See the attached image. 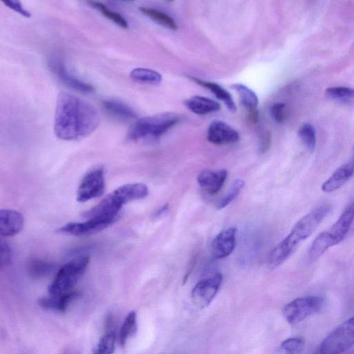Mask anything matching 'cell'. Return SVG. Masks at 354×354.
<instances>
[{
	"mask_svg": "<svg viewBox=\"0 0 354 354\" xmlns=\"http://www.w3.org/2000/svg\"><path fill=\"white\" fill-rule=\"evenodd\" d=\"M240 98L241 103L248 111V118L252 122L258 120V97L250 88L242 84H234L232 86Z\"/></svg>",
	"mask_w": 354,
	"mask_h": 354,
	"instance_id": "obj_19",
	"label": "cell"
},
{
	"mask_svg": "<svg viewBox=\"0 0 354 354\" xmlns=\"http://www.w3.org/2000/svg\"><path fill=\"white\" fill-rule=\"evenodd\" d=\"M138 322L136 311H131L125 317L119 333V342L124 346L129 339L133 337L137 331Z\"/></svg>",
	"mask_w": 354,
	"mask_h": 354,
	"instance_id": "obj_25",
	"label": "cell"
},
{
	"mask_svg": "<svg viewBox=\"0 0 354 354\" xmlns=\"http://www.w3.org/2000/svg\"><path fill=\"white\" fill-rule=\"evenodd\" d=\"M354 345V315L330 332L314 354H342Z\"/></svg>",
	"mask_w": 354,
	"mask_h": 354,
	"instance_id": "obj_7",
	"label": "cell"
},
{
	"mask_svg": "<svg viewBox=\"0 0 354 354\" xmlns=\"http://www.w3.org/2000/svg\"><path fill=\"white\" fill-rule=\"evenodd\" d=\"M3 3L10 9L15 10L25 17H30V13L24 9L21 3L18 1H3Z\"/></svg>",
	"mask_w": 354,
	"mask_h": 354,
	"instance_id": "obj_34",
	"label": "cell"
},
{
	"mask_svg": "<svg viewBox=\"0 0 354 354\" xmlns=\"http://www.w3.org/2000/svg\"><path fill=\"white\" fill-rule=\"evenodd\" d=\"M223 281V275H214L198 281L193 288L191 297L193 303L200 308L207 307L216 295Z\"/></svg>",
	"mask_w": 354,
	"mask_h": 354,
	"instance_id": "obj_10",
	"label": "cell"
},
{
	"mask_svg": "<svg viewBox=\"0 0 354 354\" xmlns=\"http://www.w3.org/2000/svg\"><path fill=\"white\" fill-rule=\"evenodd\" d=\"M115 332L109 329L100 339L93 354H112L115 351Z\"/></svg>",
	"mask_w": 354,
	"mask_h": 354,
	"instance_id": "obj_27",
	"label": "cell"
},
{
	"mask_svg": "<svg viewBox=\"0 0 354 354\" xmlns=\"http://www.w3.org/2000/svg\"><path fill=\"white\" fill-rule=\"evenodd\" d=\"M354 221V200L344 209L335 223L320 233L312 242L307 252V260L312 263L330 248L341 243L346 236Z\"/></svg>",
	"mask_w": 354,
	"mask_h": 354,
	"instance_id": "obj_4",
	"label": "cell"
},
{
	"mask_svg": "<svg viewBox=\"0 0 354 354\" xmlns=\"http://www.w3.org/2000/svg\"><path fill=\"white\" fill-rule=\"evenodd\" d=\"M353 162H354V145H353V157L351 159Z\"/></svg>",
	"mask_w": 354,
	"mask_h": 354,
	"instance_id": "obj_38",
	"label": "cell"
},
{
	"mask_svg": "<svg viewBox=\"0 0 354 354\" xmlns=\"http://www.w3.org/2000/svg\"><path fill=\"white\" fill-rule=\"evenodd\" d=\"M271 143V133L267 131L263 136L260 145L261 153H265L270 147Z\"/></svg>",
	"mask_w": 354,
	"mask_h": 354,
	"instance_id": "obj_35",
	"label": "cell"
},
{
	"mask_svg": "<svg viewBox=\"0 0 354 354\" xmlns=\"http://www.w3.org/2000/svg\"><path fill=\"white\" fill-rule=\"evenodd\" d=\"M326 96L341 103H349L354 100V88L346 86H333L326 90Z\"/></svg>",
	"mask_w": 354,
	"mask_h": 354,
	"instance_id": "obj_26",
	"label": "cell"
},
{
	"mask_svg": "<svg viewBox=\"0 0 354 354\" xmlns=\"http://www.w3.org/2000/svg\"><path fill=\"white\" fill-rule=\"evenodd\" d=\"M207 139L217 145L235 143L239 140V133L224 122L213 121L209 126Z\"/></svg>",
	"mask_w": 354,
	"mask_h": 354,
	"instance_id": "obj_13",
	"label": "cell"
},
{
	"mask_svg": "<svg viewBox=\"0 0 354 354\" xmlns=\"http://www.w3.org/2000/svg\"><path fill=\"white\" fill-rule=\"evenodd\" d=\"M115 221L107 218L92 217L84 222L68 223L60 227L58 231L74 236L90 235L106 228Z\"/></svg>",
	"mask_w": 354,
	"mask_h": 354,
	"instance_id": "obj_11",
	"label": "cell"
},
{
	"mask_svg": "<svg viewBox=\"0 0 354 354\" xmlns=\"http://www.w3.org/2000/svg\"><path fill=\"white\" fill-rule=\"evenodd\" d=\"M354 175V162L350 160L348 162L339 167L324 181L322 185V190L326 193L333 192L344 185Z\"/></svg>",
	"mask_w": 354,
	"mask_h": 354,
	"instance_id": "obj_15",
	"label": "cell"
},
{
	"mask_svg": "<svg viewBox=\"0 0 354 354\" xmlns=\"http://www.w3.org/2000/svg\"><path fill=\"white\" fill-rule=\"evenodd\" d=\"M48 67L52 73L64 84L82 93H90L94 91V87L71 75L59 59H51L48 61Z\"/></svg>",
	"mask_w": 354,
	"mask_h": 354,
	"instance_id": "obj_12",
	"label": "cell"
},
{
	"mask_svg": "<svg viewBox=\"0 0 354 354\" xmlns=\"http://www.w3.org/2000/svg\"><path fill=\"white\" fill-rule=\"evenodd\" d=\"M189 77L197 84L208 89L216 98L223 102L230 111L235 112L236 111V107L232 95L221 86L216 83L201 80L195 77Z\"/></svg>",
	"mask_w": 354,
	"mask_h": 354,
	"instance_id": "obj_22",
	"label": "cell"
},
{
	"mask_svg": "<svg viewBox=\"0 0 354 354\" xmlns=\"http://www.w3.org/2000/svg\"><path fill=\"white\" fill-rule=\"evenodd\" d=\"M244 185L245 182L242 179H235L227 192L216 203V208L221 209L231 203L243 189Z\"/></svg>",
	"mask_w": 354,
	"mask_h": 354,
	"instance_id": "obj_30",
	"label": "cell"
},
{
	"mask_svg": "<svg viewBox=\"0 0 354 354\" xmlns=\"http://www.w3.org/2000/svg\"><path fill=\"white\" fill-rule=\"evenodd\" d=\"M88 3L120 27L122 28H128L129 24L127 21L120 14L110 10L104 4L98 1H88Z\"/></svg>",
	"mask_w": 354,
	"mask_h": 354,
	"instance_id": "obj_28",
	"label": "cell"
},
{
	"mask_svg": "<svg viewBox=\"0 0 354 354\" xmlns=\"http://www.w3.org/2000/svg\"><path fill=\"white\" fill-rule=\"evenodd\" d=\"M270 115L277 123H283L287 117L286 104L283 102H276L270 106Z\"/></svg>",
	"mask_w": 354,
	"mask_h": 354,
	"instance_id": "obj_32",
	"label": "cell"
},
{
	"mask_svg": "<svg viewBox=\"0 0 354 354\" xmlns=\"http://www.w3.org/2000/svg\"><path fill=\"white\" fill-rule=\"evenodd\" d=\"M140 11L160 25L172 30L178 28L175 20L169 15L153 8L140 7Z\"/></svg>",
	"mask_w": 354,
	"mask_h": 354,
	"instance_id": "obj_24",
	"label": "cell"
},
{
	"mask_svg": "<svg viewBox=\"0 0 354 354\" xmlns=\"http://www.w3.org/2000/svg\"><path fill=\"white\" fill-rule=\"evenodd\" d=\"M105 189L104 171L102 167L88 171L81 180L77 189V201L84 203L102 196Z\"/></svg>",
	"mask_w": 354,
	"mask_h": 354,
	"instance_id": "obj_9",
	"label": "cell"
},
{
	"mask_svg": "<svg viewBox=\"0 0 354 354\" xmlns=\"http://www.w3.org/2000/svg\"><path fill=\"white\" fill-rule=\"evenodd\" d=\"M182 116L176 113H164L138 120L129 129L127 138L139 140L146 138H158L180 122Z\"/></svg>",
	"mask_w": 354,
	"mask_h": 354,
	"instance_id": "obj_5",
	"label": "cell"
},
{
	"mask_svg": "<svg viewBox=\"0 0 354 354\" xmlns=\"http://www.w3.org/2000/svg\"><path fill=\"white\" fill-rule=\"evenodd\" d=\"M330 209V205L323 204L301 218L290 233L270 251L268 257L269 266L275 268L286 261L298 245L315 231Z\"/></svg>",
	"mask_w": 354,
	"mask_h": 354,
	"instance_id": "obj_2",
	"label": "cell"
},
{
	"mask_svg": "<svg viewBox=\"0 0 354 354\" xmlns=\"http://www.w3.org/2000/svg\"><path fill=\"white\" fill-rule=\"evenodd\" d=\"M236 227H229L219 232L212 243V257L215 259H223L229 256L236 245Z\"/></svg>",
	"mask_w": 354,
	"mask_h": 354,
	"instance_id": "obj_14",
	"label": "cell"
},
{
	"mask_svg": "<svg viewBox=\"0 0 354 354\" xmlns=\"http://www.w3.org/2000/svg\"><path fill=\"white\" fill-rule=\"evenodd\" d=\"M169 209L168 204L164 205L162 207H160L158 209L156 210V212L153 214V217L158 218L163 215Z\"/></svg>",
	"mask_w": 354,
	"mask_h": 354,
	"instance_id": "obj_37",
	"label": "cell"
},
{
	"mask_svg": "<svg viewBox=\"0 0 354 354\" xmlns=\"http://www.w3.org/2000/svg\"><path fill=\"white\" fill-rule=\"evenodd\" d=\"M24 224V218L20 212L10 209L0 210V234L2 236L9 237L18 234Z\"/></svg>",
	"mask_w": 354,
	"mask_h": 354,
	"instance_id": "obj_17",
	"label": "cell"
},
{
	"mask_svg": "<svg viewBox=\"0 0 354 354\" xmlns=\"http://www.w3.org/2000/svg\"><path fill=\"white\" fill-rule=\"evenodd\" d=\"M78 295V292L75 290L60 295H49L48 296L40 298L38 300V304L44 309L62 313L67 310L70 304Z\"/></svg>",
	"mask_w": 354,
	"mask_h": 354,
	"instance_id": "obj_18",
	"label": "cell"
},
{
	"mask_svg": "<svg viewBox=\"0 0 354 354\" xmlns=\"http://www.w3.org/2000/svg\"><path fill=\"white\" fill-rule=\"evenodd\" d=\"M130 77L135 82L153 85H157L162 81V75L158 71L146 68L133 69Z\"/></svg>",
	"mask_w": 354,
	"mask_h": 354,
	"instance_id": "obj_23",
	"label": "cell"
},
{
	"mask_svg": "<svg viewBox=\"0 0 354 354\" xmlns=\"http://www.w3.org/2000/svg\"><path fill=\"white\" fill-rule=\"evenodd\" d=\"M89 261L88 254H82L64 264L48 286L49 295H60L73 290L86 270Z\"/></svg>",
	"mask_w": 354,
	"mask_h": 354,
	"instance_id": "obj_6",
	"label": "cell"
},
{
	"mask_svg": "<svg viewBox=\"0 0 354 354\" xmlns=\"http://www.w3.org/2000/svg\"><path fill=\"white\" fill-rule=\"evenodd\" d=\"M298 135L304 145L310 151H313L316 145V133L314 127L305 123L299 128Z\"/></svg>",
	"mask_w": 354,
	"mask_h": 354,
	"instance_id": "obj_31",
	"label": "cell"
},
{
	"mask_svg": "<svg viewBox=\"0 0 354 354\" xmlns=\"http://www.w3.org/2000/svg\"><path fill=\"white\" fill-rule=\"evenodd\" d=\"M305 340L299 337H290L281 342L279 354H302L304 351Z\"/></svg>",
	"mask_w": 354,
	"mask_h": 354,
	"instance_id": "obj_29",
	"label": "cell"
},
{
	"mask_svg": "<svg viewBox=\"0 0 354 354\" xmlns=\"http://www.w3.org/2000/svg\"><path fill=\"white\" fill-rule=\"evenodd\" d=\"M186 107L197 115H206L218 111L220 109L219 104L210 98L203 96H193L185 102Z\"/></svg>",
	"mask_w": 354,
	"mask_h": 354,
	"instance_id": "obj_20",
	"label": "cell"
},
{
	"mask_svg": "<svg viewBox=\"0 0 354 354\" xmlns=\"http://www.w3.org/2000/svg\"><path fill=\"white\" fill-rule=\"evenodd\" d=\"M227 176L225 169L218 171L203 170L197 176V182L201 188L207 194L213 195L222 188Z\"/></svg>",
	"mask_w": 354,
	"mask_h": 354,
	"instance_id": "obj_16",
	"label": "cell"
},
{
	"mask_svg": "<svg viewBox=\"0 0 354 354\" xmlns=\"http://www.w3.org/2000/svg\"><path fill=\"white\" fill-rule=\"evenodd\" d=\"M31 268L35 274H43L46 273V272L49 270V266L44 263L43 262H36L35 266H32Z\"/></svg>",
	"mask_w": 354,
	"mask_h": 354,
	"instance_id": "obj_36",
	"label": "cell"
},
{
	"mask_svg": "<svg viewBox=\"0 0 354 354\" xmlns=\"http://www.w3.org/2000/svg\"><path fill=\"white\" fill-rule=\"evenodd\" d=\"M12 252L8 244L2 241L1 242V266H8L10 263Z\"/></svg>",
	"mask_w": 354,
	"mask_h": 354,
	"instance_id": "obj_33",
	"label": "cell"
},
{
	"mask_svg": "<svg viewBox=\"0 0 354 354\" xmlns=\"http://www.w3.org/2000/svg\"><path fill=\"white\" fill-rule=\"evenodd\" d=\"M100 123L97 109L86 101L67 92L57 96L54 133L63 140L84 138L95 131Z\"/></svg>",
	"mask_w": 354,
	"mask_h": 354,
	"instance_id": "obj_1",
	"label": "cell"
},
{
	"mask_svg": "<svg viewBox=\"0 0 354 354\" xmlns=\"http://www.w3.org/2000/svg\"><path fill=\"white\" fill-rule=\"evenodd\" d=\"M149 189L143 183L122 185L107 194L98 204L84 212L82 216L107 218L116 220L122 207L129 202L145 198Z\"/></svg>",
	"mask_w": 354,
	"mask_h": 354,
	"instance_id": "obj_3",
	"label": "cell"
},
{
	"mask_svg": "<svg viewBox=\"0 0 354 354\" xmlns=\"http://www.w3.org/2000/svg\"><path fill=\"white\" fill-rule=\"evenodd\" d=\"M103 108L113 117L123 121L136 118L134 110L127 104L118 100H104L102 102Z\"/></svg>",
	"mask_w": 354,
	"mask_h": 354,
	"instance_id": "obj_21",
	"label": "cell"
},
{
	"mask_svg": "<svg viewBox=\"0 0 354 354\" xmlns=\"http://www.w3.org/2000/svg\"><path fill=\"white\" fill-rule=\"evenodd\" d=\"M323 304V299L317 296L299 297L284 306L283 315L289 324H295L319 312Z\"/></svg>",
	"mask_w": 354,
	"mask_h": 354,
	"instance_id": "obj_8",
	"label": "cell"
}]
</instances>
